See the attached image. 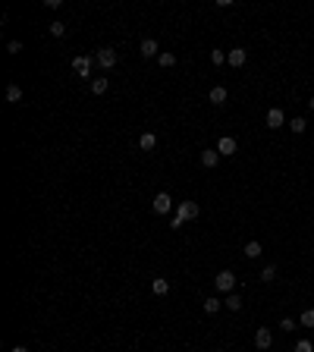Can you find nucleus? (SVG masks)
I'll return each instance as SVG.
<instances>
[{
    "instance_id": "1",
    "label": "nucleus",
    "mask_w": 314,
    "mask_h": 352,
    "mask_svg": "<svg viewBox=\"0 0 314 352\" xmlns=\"http://www.w3.org/2000/svg\"><path fill=\"white\" fill-rule=\"evenodd\" d=\"M214 286L220 289V293H226V296L236 293V274L233 271H220L217 277H214Z\"/></svg>"
},
{
    "instance_id": "2",
    "label": "nucleus",
    "mask_w": 314,
    "mask_h": 352,
    "mask_svg": "<svg viewBox=\"0 0 314 352\" xmlns=\"http://www.w3.org/2000/svg\"><path fill=\"white\" fill-rule=\"evenodd\" d=\"M95 63L101 66V70H113V66H116V50L113 47H101L95 54Z\"/></svg>"
},
{
    "instance_id": "3",
    "label": "nucleus",
    "mask_w": 314,
    "mask_h": 352,
    "mask_svg": "<svg viewBox=\"0 0 314 352\" xmlns=\"http://www.w3.org/2000/svg\"><path fill=\"white\" fill-rule=\"evenodd\" d=\"M198 214H201V208L195 201H179L176 204V217H182V220H195Z\"/></svg>"
},
{
    "instance_id": "4",
    "label": "nucleus",
    "mask_w": 314,
    "mask_h": 352,
    "mask_svg": "<svg viewBox=\"0 0 314 352\" xmlns=\"http://www.w3.org/2000/svg\"><path fill=\"white\" fill-rule=\"evenodd\" d=\"M236 148H239V145H236V139H233V135H220V142H217V151H220V157H233V154H236Z\"/></svg>"
},
{
    "instance_id": "5",
    "label": "nucleus",
    "mask_w": 314,
    "mask_h": 352,
    "mask_svg": "<svg viewBox=\"0 0 314 352\" xmlns=\"http://www.w3.org/2000/svg\"><path fill=\"white\" fill-rule=\"evenodd\" d=\"M254 346H258V349H270V346H274V333H270V327H258V330H254Z\"/></svg>"
},
{
    "instance_id": "6",
    "label": "nucleus",
    "mask_w": 314,
    "mask_h": 352,
    "mask_svg": "<svg viewBox=\"0 0 314 352\" xmlns=\"http://www.w3.org/2000/svg\"><path fill=\"white\" fill-rule=\"evenodd\" d=\"M264 123H267V129H279V126L286 123V114H283L279 107H270L267 117H264Z\"/></svg>"
},
{
    "instance_id": "7",
    "label": "nucleus",
    "mask_w": 314,
    "mask_h": 352,
    "mask_svg": "<svg viewBox=\"0 0 314 352\" xmlns=\"http://www.w3.org/2000/svg\"><path fill=\"white\" fill-rule=\"evenodd\" d=\"M151 204H154V211H157V214H170V208H173L176 201L170 198V192H157V195H154V201H151Z\"/></svg>"
},
{
    "instance_id": "8",
    "label": "nucleus",
    "mask_w": 314,
    "mask_h": 352,
    "mask_svg": "<svg viewBox=\"0 0 314 352\" xmlns=\"http://www.w3.org/2000/svg\"><path fill=\"white\" fill-rule=\"evenodd\" d=\"M91 60H95V57H75V60H72V70H75V76L88 79V76H91Z\"/></svg>"
},
{
    "instance_id": "9",
    "label": "nucleus",
    "mask_w": 314,
    "mask_h": 352,
    "mask_svg": "<svg viewBox=\"0 0 314 352\" xmlns=\"http://www.w3.org/2000/svg\"><path fill=\"white\" fill-rule=\"evenodd\" d=\"M245 60H248V54H245V47H233L230 54H226V63H230V66H236V70H239V66H245Z\"/></svg>"
},
{
    "instance_id": "10",
    "label": "nucleus",
    "mask_w": 314,
    "mask_h": 352,
    "mask_svg": "<svg viewBox=\"0 0 314 352\" xmlns=\"http://www.w3.org/2000/svg\"><path fill=\"white\" fill-rule=\"evenodd\" d=\"M226 98H230V94H226V88H223V85L210 88V94H208V101H210V104H217V107H223V104H226Z\"/></svg>"
},
{
    "instance_id": "11",
    "label": "nucleus",
    "mask_w": 314,
    "mask_h": 352,
    "mask_svg": "<svg viewBox=\"0 0 314 352\" xmlns=\"http://www.w3.org/2000/svg\"><path fill=\"white\" fill-rule=\"evenodd\" d=\"M139 148H141V151H154V148H157V135H154V132H141V135H139Z\"/></svg>"
},
{
    "instance_id": "12",
    "label": "nucleus",
    "mask_w": 314,
    "mask_h": 352,
    "mask_svg": "<svg viewBox=\"0 0 314 352\" xmlns=\"http://www.w3.org/2000/svg\"><path fill=\"white\" fill-rule=\"evenodd\" d=\"M141 57H160V47L154 38H145L141 41Z\"/></svg>"
},
{
    "instance_id": "13",
    "label": "nucleus",
    "mask_w": 314,
    "mask_h": 352,
    "mask_svg": "<svg viewBox=\"0 0 314 352\" xmlns=\"http://www.w3.org/2000/svg\"><path fill=\"white\" fill-rule=\"evenodd\" d=\"M151 293H154V296H167V293H170V280H167V277H154V283H151Z\"/></svg>"
},
{
    "instance_id": "14",
    "label": "nucleus",
    "mask_w": 314,
    "mask_h": 352,
    "mask_svg": "<svg viewBox=\"0 0 314 352\" xmlns=\"http://www.w3.org/2000/svg\"><path fill=\"white\" fill-rule=\"evenodd\" d=\"M217 160H220V151H217V148L201 151V164H205V167H217Z\"/></svg>"
},
{
    "instance_id": "15",
    "label": "nucleus",
    "mask_w": 314,
    "mask_h": 352,
    "mask_svg": "<svg viewBox=\"0 0 314 352\" xmlns=\"http://www.w3.org/2000/svg\"><path fill=\"white\" fill-rule=\"evenodd\" d=\"M110 88V82L104 79V76H95V79H91V91H95V94H104Z\"/></svg>"
},
{
    "instance_id": "16",
    "label": "nucleus",
    "mask_w": 314,
    "mask_h": 352,
    "mask_svg": "<svg viewBox=\"0 0 314 352\" xmlns=\"http://www.w3.org/2000/svg\"><path fill=\"white\" fill-rule=\"evenodd\" d=\"M242 302H245V299L239 296V293H230V296H226V308H230V312H239V308H242Z\"/></svg>"
},
{
    "instance_id": "17",
    "label": "nucleus",
    "mask_w": 314,
    "mask_h": 352,
    "mask_svg": "<svg viewBox=\"0 0 314 352\" xmlns=\"http://www.w3.org/2000/svg\"><path fill=\"white\" fill-rule=\"evenodd\" d=\"M6 101H10V104H19V101H22V88H19V85H6Z\"/></svg>"
},
{
    "instance_id": "18",
    "label": "nucleus",
    "mask_w": 314,
    "mask_h": 352,
    "mask_svg": "<svg viewBox=\"0 0 314 352\" xmlns=\"http://www.w3.org/2000/svg\"><path fill=\"white\" fill-rule=\"evenodd\" d=\"M289 129H292L295 135H302L305 129H308V119H305V117H295V119H292V123H289Z\"/></svg>"
},
{
    "instance_id": "19",
    "label": "nucleus",
    "mask_w": 314,
    "mask_h": 352,
    "mask_svg": "<svg viewBox=\"0 0 314 352\" xmlns=\"http://www.w3.org/2000/svg\"><path fill=\"white\" fill-rule=\"evenodd\" d=\"M157 63L164 66V70H170V66H176V54H170V50H164V54L157 57Z\"/></svg>"
},
{
    "instance_id": "20",
    "label": "nucleus",
    "mask_w": 314,
    "mask_h": 352,
    "mask_svg": "<svg viewBox=\"0 0 314 352\" xmlns=\"http://www.w3.org/2000/svg\"><path fill=\"white\" fill-rule=\"evenodd\" d=\"M258 255H261V242H254V239L245 242V258H258Z\"/></svg>"
},
{
    "instance_id": "21",
    "label": "nucleus",
    "mask_w": 314,
    "mask_h": 352,
    "mask_svg": "<svg viewBox=\"0 0 314 352\" xmlns=\"http://www.w3.org/2000/svg\"><path fill=\"white\" fill-rule=\"evenodd\" d=\"M299 324H302V327H314V308H305L302 317H299Z\"/></svg>"
},
{
    "instance_id": "22",
    "label": "nucleus",
    "mask_w": 314,
    "mask_h": 352,
    "mask_svg": "<svg viewBox=\"0 0 314 352\" xmlns=\"http://www.w3.org/2000/svg\"><path fill=\"white\" fill-rule=\"evenodd\" d=\"M205 312H208V314H217V312H220V299H217V296L205 299Z\"/></svg>"
},
{
    "instance_id": "23",
    "label": "nucleus",
    "mask_w": 314,
    "mask_h": 352,
    "mask_svg": "<svg viewBox=\"0 0 314 352\" xmlns=\"http://www.w3.org/2000/svg\"><path fill=\"white\" fill-rule=\"evenodd\" d=\"M50 35H57V38H60V35H66V22L54 19V22H50Z\"/></svg>"
},
{
    "instance_id": "24",
    "label": "nucleus",
    "mask_w": 314,
    "mask_h": 352,
    "mask_svg": "<svg viewBox=\"0 0 314 352\" xmlns=\"http://www.w3.org/2000/svg\"><path fill=\"white\" fill-rule=\"evenodd\" d=\"M261 280H264V283H270V280H277V268H274V264H267V268L261 271Z\"/></svg>"
},
{
    "instance_id": "25",
    "label": "nucleus",
    "mask_w": 314,
    "mask_h": 352,
    "mask_svg": "<svg viewBox=\"0 0 314 352\" xmlns=\"http://www.w3.org/2000/svg\"><path fill=\"white\" fill-rule=\"evenodd\" d=\"M210 63H214V66H223V63H226V54H223V50H210Z\"/></svg>"
},
{
    "instance_id": "26",
    "label": "nucleus",
    "mask_w": 314,
    "mask_h": 352,
    "mask_svg": "<svg viewBox=\"0 0 314 352\" xmlns=\"http://www.w3.org/2000/svg\"><path fill=\"white\" fill-rule=\"evenodd\" d=\"M295 352H314V343L311 340H299L295 343Z\"/></svg>"
},
{
    "instance_id": "27",
    "label": "nucleus",
    "mask_w": 314,
    "mask_h": 352,
    "mask_svg": "<svg viewBox=\"0 0 314 352\" xmlns=\"http://www.w3.org/2000/svg\"><path fill=\"white\" fill-rule=\"evenodd\" d=\"M279 330L292 333V330H295V321H292V317H283V321H279Z\"/></svg>"
},
{
    "instance_id": "28",
    "label": "nucleus",
    "mask_w": 314,
    "mask_h": 352,
    "mask_svg": "<svg viewBox=\"0 0 314 352\" xmlns=\"http://www.w3.org/2000/svg\"><path fill=\"white\" fill-rule=\"evenodd\" d=\"M19 50H22V41H10V44H6V54H19Z\"/></svg>"
},
{
    "instance_id": "29",
    "label": "nucleus",
    "mask_w": 314,
    "mask_h": 352,
    "mask_svg": "<svg viewBox=\"0 0 314 352\" xmlns=\"http://www.w3.org/2000/svg\"><path fill=\"white\" fill-rule=\"evenodd\" d=\"M308 110H311V114H314V98H311V101H308Z\"/></svg>"
},
{
    "instance_id": "30",
    "label": "nucleus",
    "mask_w": 314,
    "mask_h": 352,
    "mask_svg": "<svg viewBox=\"0 0 314 352\" xmlns=\"http://www.w3.org/2000/svg\"><path fill=\"white\" fill-rule=\"evenodd\" d=\"M13 352H29V349H25V346H16V349H13Z\"/></svg>"
},
{
    "instance_id": "31",
    "label": "nucleus",
    "mask_w": 314,
    "mask_h": 352,
    "mask_svg": "<svg viewBox=\"0 0 314 352\" xmlns=\"http://www.w3.org/2000/svg\"><path fill=\"white\" fill-rule=\"evenodd\" d=\"M217 352H223V349H217Z\"/></svg>"
}]
</instances>
